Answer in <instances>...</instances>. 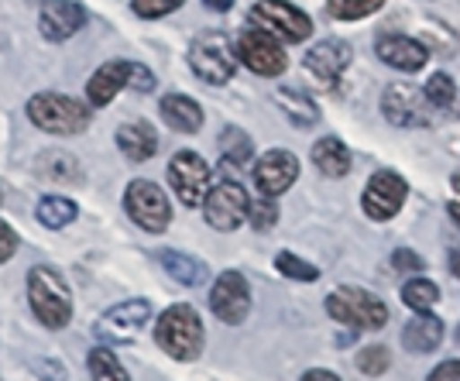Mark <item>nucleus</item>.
<instances>
[{"instance_id":"20e7f679","label":"nucleus","mask_w":460,"mask_h":381,"mask_svg":"<svg viewBox=\"0 0 460 381\" xmlns=\"http://www.w3.org/2000/svg\"><path fill=\"white\" fill-rule=\"evenodd\" d=\"M28 117H31V124H39L41 131L49 134H79L90 124V111L79 100L62 93L31 96L28 100Z\"/></svg>"},{"instance_id":"f3484780","label":"nucleus","mask_w":460,"mask_h":381,"mask_svg":"<svg viewBox=\"0 0 460 381\" xmlns=\"http://www.w3.org/2000/svg\"><path fill=\"white\" fill-rule=\"evenodd\" d=\"M86 21V11L79 7L76 0H45L39 14V28L49 41H66L73 39Z\"/></svg>"},{"instance_id":"79ce46f5","label":"nucleus","mask_w":460,"mask_h":381,"mask_svg":"<svg viewBox=\"0 0 460 381\" xmlns=\"http://www.w3.org/2000/svg\"><path fill=\"white\" fill-rule=\"evenodd\" d=\"M447 265H450V275H457V279H460V244H457V248H450V254H447Z\"/></svg>"},{"instance_id":"4c0bfd02","label":"nucleus","mask_w":460,"mask_h":381,"mask_svg":"<svg viewBox=\"0 0 460 381\" xmlns=\"http://www.w3.org/2000/svg\"><path fill=\"white\" fill-rule=\"evenodd\" d=\"M14 251H18V234L7 224H0V261H7Z\"/></svg>"},{"instance_id":"2f4dec72","label":"nucleus","mask_w":460,"mask_h":381,"mask_svg":"<svg viewBox=\"0 0 460 381\" xmlns=\"http://www.w3.org/2000/svg\"><path fill=\"white\" fill-rule=\"evenodd\" d=\"M422 96H426L429 107H450L457 100V86H454V79L447 76V73H433L429 83L422 86Z\"/></svg>"},{"instance_id":"1a4fd4ad","label":"nucleus","mask_w":460,"mask_h":381,"mask_svg":"<svg viewBox=\"0 0 460 381\" xmlns=\"http://www.w3.org/2000/svg\"><path fill=\"white\" fill-rule=\"evenodd\" d=\"M237 58L248 66L251 73H258V76H279V73H286V49H282V41L271 39L269 31H261V28H248L241 41H237Z\"/></svg>"},{"instance_id":"dca6fc26","label":"nucleus","mask_w":460,"mask_h":381,"mask_svg":"<svg viewBox=\"0 0 460 381\" xmlns=\"http://www.w3.org/2000/svg\"><path fill=\"white\" fill-rule=\"evenodd\" d=\"M306 73L323 90H330L337 79H341V73H344L347 66H350V45H344V41H337V39H326L320 41V45H313V52L306 56Z\"/></svg>"},{"instance_id":"bb28decb","label":"nucleus","mask_w":460,"mask_h":381,"mask_svg":"<svg viewBox=\"0 0 460 381\" xmlns=\"http://www.w3.org/2000/svg\"><path fill=\"white\" fill-rule=\"evenodd\" d=\"M39 175L56 179V182H69V179H79V165H76V158H73V155L45 152L39 158Z\"/></svg>"},{"instance_id":"f257e3e1","label":"nucleus","mask_w":460,"mask_h":381,"mask_svg":"<svg viewBox=\"0 0 460 381\" xmlns=\"http://www.w3.org/2000/svg\"><path fill=\"white\" fill-rule=\"evenodd\" d=\"M155 341L175 361H196L199 350H203V320H199V313L182 303L165 309L158 316V326H155Z\"/></svg>"},{"instance_id":"c9c22d12","label":"nucleus","mask_w":460,"mask_h":381,"mask_svg":"<svg viewBox=\"0 0 460 381\" xmlns=\"http://www.w3.org/2000/svg\"><path fill=\"white\" fill-rule=\"evenodd\" d=\"M131 7H135L137 18H165L175 7H182V0H135Z\"/></svg>"},{"instance_id":"c756f323","label":"nucleus","mask_w":460,"mask_h":381,"mask_svg":"<svg viewBox=\"0 0 460 381\" xmlns=\"http://www.w3.org/2000/svg\"><path fill=\"white\" fill-rule=\"evenodd\" d=\"M437 299H440V288L433 286L429 279H412L402 288V303L409 309H416V313H429L437 306Z\"/></svg>"},{"instance_id":"aec40b11","label":"nucleus","mask_w":460,"mask_h":381,"mask_svg":"<svg viewBox=\"0 0 460 381\" xmlns=\"http://www.w3.org/2000/svg\"><path fill=\"white\" fill-rule=\"evenodd\" d=\"M117 148L124 152V158H131V162H148L158 152V137H155L152 124L135 120V124H124L117 131Z\"/></svg>"},{"instance_id":"b1692460","label":"nucleus","mask_w":460,"mask_h":381,"mask_svg":"<svg viewBox=\"0 0 460 381\" xmlns=\"http://www.w3.org/2000/svg\"><path fill=\"white\" fill-rule=\"evenodd\" d=\"M162 268L172 275L175 282H182V286L207 282V265L196 261L192 254H182V251H162Z\"/></svg>"},{"instance_id":"f8f14e48","label":"nucleus","mask_w":460,"mask_h":381,"mask_svg":"<svg viewBox=\"0 0 460 381\" xmlns=\"http://www.w3.org/2000/svg\"><path fill=\"white\" fill-rule=\"evenodd\" d=\"M426 96L409 86V83H392L382 93V111L385 120L395 124V128H426L429 124V114H426Z\"/></svg>"},{"instance_id":"473e14b6","label":"nucleus","mask_w":460,"mask_h":381,"mask_svg":"<svg viewBox=\"0 0 460 381\" xmlns=\"http://www.w3.org/2000/svg\"><path fill=\"white\" fill-rule=\"evenodd\" d=\"M248 217L254 230H271L279 220V207L271 196H258V199H248Z\"/></svg>"},{"instance_id":"0eeeda50","label":"nucleus","mask_w":460,"mask_h":381,"mask_svg":"<svg viewBox=\"0 0 460 381\" xmlns=\"http://www.w3.org/2000/svg\"><path fill=\"white\" fill-rule=\"evenodd\" d=\"M124 207L131 213L137 227L152 230V234H162L172 220V207H169V196L158 190L148 179H135L128 192H124Z\"/></svg>"},{"instance_id":"4be33fe9","label":"nucleus","mask_w":460,"mask_h":381,"mask_svg":"<svg viewBox=\"0 0 460 381\" xmlns=\"http://www.w3.org/2000/svg\"><path fill=\"white\" fill-rule=\"evenodd\" d=\"M402 343L405 350H412V354H429V350H437L443 343V323L437 316H429V313H420L402 330Z\"/></svg>"},{"instance_id":"cd10ccee","label":"nucleus","mask_w":460,"mask_h":381,"mask_svg":"<svg viewBox=\"0 0 460 381\" xmlns=\"http://www.w3.org/2000/svg\"><path fill=\"white\" fill-rule=\"evenodd\" d=\"M220 152H224V165H248L251 162V137L241 128H227L220 134Z\"/></svg>"},{"instance_id":"f704fd0d","label":"nucleus","mask_w":460,"mask_h":381,"mask_svg":"<svg viewBox=\"0 0 460 381\" xmlns=\"http://www.w3.org/2000/svg\"><path fill=\"white\" fill-rule=\"evenodd\" d=\"M388 364H392V358H388L385 347H365V350L358 354V371H361V375H385Z\"/></svg>"},{"instance_id":"ea45409f","label":"nucleus","mask_w":460,"mask_h":381,"mask_svg":"<svg viewBox=\"0 0 460 381\" xmlns=\"http://www.w3.org/2000/svg\"><path fill=\"white\" fill-rule=\"evenodd\" d=\"M429 381H460V361L440 364V368L429 375Z\"/></svg>"},{"instance_id":"a18cd8bd","label":"nucleus","mask_w":460,"mask_h":381,"mask_svg":"<svg viewBox=\"0 0 460 381\" xmlns=\"http://www.w3.org/2000/svg\"><path fill=\"white\" fill-rule=\"evenodd\" d=\"M454 190L460 192V172H457V175H454Z\"/></svg>"},{"instance_id":"5701e85b","label":"nucleus","mask_w":460,"mask_h":381,"mask_svg":"<svg viewBox=\"0 0 460 381\" xmlns=\"http://www.w3.org/2000/svg\"><path fill=\"white\" fill-rule=\"evenodd\" d=\"M313 165L323 175H330V179H337V175L350 172V152H347V145L341 137H320L313 145Z\"/></svg>"},{"instance_id":"a19ab883","label":"nucleus","mask_w":460,"mask_h":381,"mask_svg":"<svg viewBox=\"0 0 460 381\" xmlns=\"http://www.w3.org/2000/svg\"><path fill=\"white\" fill-rule=\"evenodd\" d=\"M303 381H341L333 371H323V368H313V371H306L303 375Z\"/></svg>"},{"instance_id":"412c9836","label":"nucleus","mask_w":460,"mask_h":381,"mask_svg":"<svg viewBox=\"0 0 460 381\" xmlns=\"http://www.w3.org/2000/svg\"><path fill=\"white\" fill-rule=\"evenodd\" d=\"M162 117H165L169 128H175V131H182V134H192L203 128V111H199V103H196L192 96H182V93H169L162 100Z\"/></svg>"},{"instance_id":"6e6552de","label":"nucleus","mask_w":460,"mask_h":381,"mask_svg":"<svg viewBox=\"0 0 460 381\" xmlns=\"http://www.w3.org/2000/svg\"><path fill=\"white\" fill-rule=\"evenodd\" d=\"M169 182L182 207H203L210 192V165L196 152H179L169 162Z\"/></svg>"},{"instance_id":"393cba45","label":"nucleus","mask_w":460,"mask_h":381,"mask_svg":"<svg viewBox=\"0 0 460 381\" xmlns=\"http://www.w3.org/2000/svg\"><path fill=\"white\" fill-rule=\"evenodd\" d=\"M39 220L45 227H66L76 220V203L66 196H45L39 203Z\"/></svg>"},{"instance_id":"423d86ee","label":"nucleus","mask_w":460,"mask_h":381,"mask_svg":"<svg viewBox=\"0 0 460 381\" xmlns=\"http://www.w3.org/2000/svg\"><path fill=\"white\" fill-rule=\"evenodd\" d=\"M248 18L254 28L269 31L271 39H279V41H303V39H309V31H313V21H309L299 7H292L288 0H258V4L251 7Z\"/></svg>"},{"instance_id":"39448f33","label":"nucleus","mask_w":460,"mask_h":381,"mask_svg":"<svg viewBox=\"0 0 460 381\" xmlns=\"http://www.w3.org/2000/svg\"><path fill=\"white\" fill-rule=\"evenodd\" d=\"M190 66L203 83L220 86V83H227V79L234 76V69H237V49L230 45L227 35L210 31V35H203V39L192 41Z\"/></svg>"},{"instance_id":"ddd939ff","label":"nucleus","mask_w":460,"mask_h":381,"mask_svg":"<svg viewBox=\"0 0 460 381\" xmlns=\"http://www.w3.org/2000/svg\"><path fill=\"white\" fill-rule=\"evenodd\" d=\"M210 309L217 313V320L237 326L244 323V316L251 313V288L244 282V275L237 271H224L210 292Z\"/></svg>"},{"instance_id":"e433bc0d","label":"nucleus","mask_w":460,"mask_h":381,"mask_svg":"<svg viewBox=\"0 0 460 381\" xmlns=\"http://www.w3.org/2000/svg\"><path fill=\"white\" fill-rule=\"evenodd\" d=\"M128 86H135V90H141V93H148L155 86V76L145 69V66H135L131 62V79H128Z\"/></svg>"},{"instance_id":"a878e982","label":"nucleus","mask_w":460,"mask_h":381,"mask_svg":"<svg viewBox=\"0 0 460 381\" xmlns=\"http://www.w3.org/2000/svg\"><path fill=\"white\" fill-rule=\"evenodd\" d=\"M275 100L286 107V114L299 124V128H309V124H316V117H320V111H316V103L309 100L306 93H292V90H279L275 93Z\"/></svg>"},{"instance_id":"7c9ffc66","label":"nucleus","mask_w":460,"mask_h":381,"mask_svg":"<svg viewBox=\"0 0 460 381\" xmlns=\"http://www.w3.org/2000/svg\"><path fill=\"white\" fill-rule=\"evenodd\" d=\"M382 4L385 0H326V11H330V18L337 21H358L375 14Z\"/></svg>"},{"instance_id":"58836bf2","label":"nucleus","mask_w":460,"mask_h":381,"mask_svg":"<svg viewBox=\"0 0 460 381\" xmlns=\"http://www.w3.org/2000/svg\"><path fill=\"white\" fill-rule=\"evenodd\" d=\"M392 265L395 268H402V271H422V258H416L412 251H395L392 254Z\"/></svg>"},{"instance_id":"7ed1b4c3","label":"nucleus","mask_w":460,"mask_h":381,"mask_svg":"<svg viewBox=\"0 0 460 381\" xmlns=\"http://www.w3.org/2000/svg\"><path fill=\"white\" fill-rule=\"evenodd\" d=\"M326 313L337 320V323H347L354 330H382L385 320H388V309L378 296H371L365 288L344 286L337 292L326 296Z\"/></svg>"},{"instance_id":"2eb2a0df","label":"nucleus","mask_w":460,"mask_h":381,"mask_svg":"<svg viewBox=\"0 0 460 381\" xmlns=\"http://www.w3.org/2000/svg\"><path fill=\"white\" fill-rule=\"evenodd\" d=\"M296 179H299V162H296V155L282 152V148L265 152L254 165V186L261 196H271V199L282 196Z\"/></svg>"},{"instance_id":"f03ea898","label":"nucleus","mask_w":460,"mask_h":381,"mask_svg":"<svg viewBox=\"0 0 460 381\" xmlns=\"http://www.w3.org/2000/svg\"><path fill=\"white\" fill-rule=\"evenodd\" d=\"M28 299L31 309L49 330H62L73 316V296L66 279L52 268H31L28 271Z\"/></svg>"},{"instance_id":"37998d69","label":"nucleus","mask_w":460,"mask_h":381,"mask_svg":"<svg viewBox=\"0 0 460 381\" xmlns=\"http://www.w3.org/2000/svg\"><path fill=\"white\" fill-rule=\"evenodd\" d=\"M207 7H210V11H230L234 0H207Z\"/></svg>"},{"instance_id":"9d476101","label":"nucleus","mask_w":460,"mask_h":381,"mask_svg":"<svg viewBox=\"0 0 460 381\" xmlns=\"http://www.w3.org/2000/svg\"><path fill=\"white\" fill-rule=\"evenodd\" d=\"M148 320H152V303L148 299H128V303L111 306L96 320V337L111 343H131Z\"/></svg>"},{"instance_id":"c03bdc74","label":"nucleus","mask_w":460,"mask_h":381,"mask_svg":"<svg viewBox=\"0 0 460 381\" xmlns=\"http://www.w3.org/2000/svg\"><path fill=\"white\" fill-rule=\"evenodd\" d=\"M447 210H450V217H454V220H457V224H460V199H454V203H450Z\"/></svg>"},{"instance_id":"4468645a","label":"nucleus","mask_w":460,"mask_h":381,"mask_svg":"<svg viewBox=\"0 0 460 381\" xmlns=\"http://www.w3.org/2000/svg\"><path fill=\"white\" fill-rule=\"evenodd\" d=\"M405 196H409V186H405L402 175H395V172H378V175H371V182H367L361 207H365V213L371 220H388V217H395V213L402 210Z\"/></svg>"},{"instance_id":"72a5a7b5","label":"nucleus","mask_w":460,"mask_h":381,"mask_svg":"<svg viewBox=\"0 0 460 381\" xmlns=\"http://www.w3.org/2000/svg\"><path fill=\"white\" fill-rule=\"evenodd\" d=\"M275 268H279L282 275H288V279H296V282H316V279H320V271H316V268L306 265V261H303V258H296V254H288V251L275 258Z\"/></svg>"},{"instance_id":"9b49d317","label":"nucleus","mask_w":460,"mask_h":381,"mask_svg":"<svg viewBox=\"0 0 460 381\" xmlns=\"http://www.w3.org/2000/svg\"><path fill=\"white\" fill-rule=\"evenodd\" d=\"M203 213L213 230H234L248 220V192L237 182H217L207 199H203Z\"/></svg>"},{"instance_id":"a211bd4d","label":"nucleus","mask_w":460,"mask_h":381,"mask_svg":"<svg viewBox=\"0 0 460 381\" xmlns=\"http://www.w3.org/2000/svg\"><path fill=\"white\" fill-rule=\"evenodd\" d=\"M378 56L385 66L399 69V73H420L422 66L429 62L426 45H420L416 39H405V35H385L378 39Z\"/></svg>"},{"instance_id":"c85d7f7f","label":"nucleus","mask_w":460,"mask_h":381,"mask_svg":"<svg viewBox=\"0 0 460 381\" xmlns=\"http://www.w3.org/2000/svg\"><path fill=\"white\" fill-rule=\"evenodd\" d=\"M90 375H93V381H131L128 368L117 361L107 347H96L90 354Z\"/></svg>"},{"instance_id":"6ab92c4d","label":"nucleus","mask_w":460,"mask_h":381,"mask_svg":"<svg viewBox=\"0 0 460 381\" xmlns=\"http://www.w3.org/2000/svg\"><path fill=\"white\" fill-rule=\"evenodd\" d=\"M131 79V62H107L93 73V79L86 83V96L93 107H107Z\"/></svg>"}]
</instances>
